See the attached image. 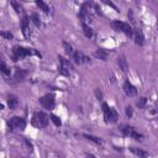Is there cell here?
I'll return each instance as SVG.
<instances>
[{"label":"cell","instance_id":"3957f363","mask_svg":"<svg viewBox=\"0 0 158 158\" xmlns=\"http://www.w3.org/2000/svg\"><path fill=\"white\" fill-rule=\"evenodd\" d=\"M8 127L10 131H15V130L22 131L26 127V120L24 117H20V116H13L8 121Z\"/></svg>","mask_w":158,"mask_h":158},{"label":"cell","instance_id":"44dd1931","mask_svg":"<svg viewBox=\"0 0 158 158\" xmlns=\"http://www.w3.org/2000/svg\"><path fill=\"white\" fill-rule=\"evenodd\" d=\"M11 6L15 9V11L18 14H24V8L18 3V2H11Z\"/></svg>","mask_w":158,"mask_h":158},{"label":"cell","instance_id":"4316f807","mask_svg":"<svg viewBox=\"0 0 158 158\" xmlns=\"http://www.w3.org/2000/svg\"><path fill=\"white\" fill-rule=\"evenodd\" d=\"M2 37H4L5 40H13L14 38V35L10 32V31H2Z\"/></svg>","mask_w":158,"mask_h":158},{"label":"cell","instance_id":"30bf717a","mask_svg":"<svg viewBox=\"0 0 158 158\" xmlns=\"http://www.w3.org/2000/svg\"><path fill=\"white\" fill-rule=\"evenodd\" d=\"M73 59L77 64H84V63H90V58L84 56L81 51H75L73 53Z\"/></svg>","mask_w":158,"mask_h":158},{"label":"cell","instance_id":"8992f818","mask_svg":"<svg viewBox=\"0 0 158 158\" xmlns=\"http://www.w3.org/2000/svg\"><path fill=\"white\" fill-rule=\"evenodd\" d=\"M103 111H104V119L106 122H116L119 119V114L115 109L110 108L108 104H103Z\"/></svg>","mask_w":158,"mask_h":158},{"label":"cell","instance_id":"277c9868","mask_svg":"<svg viewBox=\"0 0 158 158\" xmlns=\"http://www.w3.org/2000/svg\"><path fill=\"white\" fill-rule=\"evenodd\" d=\"M111 26H113L116 31L124 32V34H125V35H127L128 37H132V36H133V29H132L127 22L115 20V21H113V22H111Z\"/></svg>","mask_w":158,"mask_h":158},{"label":"cell","instance_id":"ac0fdd59","mask_svg":"<svg viewBox=\"0 0 158 158\" xmlns=\"http://www.w3.org/2000/svg\"><path fill=\"white\" fill-rule=\"evenodd\" d=\"M82 29H83V32H84L85 37H88V38H92V37H93L94 32H93L92 27H90L88 24H83V22H82Z\"/></svg>","mask_w":158,"mask_h":158},{"label":"cell","instance_id":"ba28073f","mask_svg":"<svg viewBox=\"0 0 158 158\" xmlns=\"http://www.w3.org/2000/svg\"><path fill=\"white\" fill-rule=\"evenodd\" d=\"M20 26H21V30H22V34L25 36V38H30L31 37V29H30V19L29 16L24 15L21 21H20Z\"/></svg>","mask_w":158,"mask_h":158},{"label":"cell","instance_id":"4dcf8cb0","mask_svg":"<svg viewBox=\"0 0 158 158\" xmlns=\"http://www.w3.org/2000/svg\"><path fill=\"white\" fill-rule=\"evenodd\" d=\"M25 143H26V146H27V149L31 152V151L34 149V146H32V143H31V142H29V140H25Z\"/></svg>","mask_w":158,"mask_h":158},{"label":"cell","instance_id":"603a6c76","mask_svg":"<svg viewBox=\"0 0 158 158\" xmlns=\"http://www.w3.org/2000/svg\"><path fill=\"white\" fill-rule=\"evenodd\" d=\"M0 70H2V73L4 75H10V68L4 62H2V64H0Z\"/></svg>","mask_w":158,"mask_h":158},{"label":"cell","instance_id":"d6a6232c","mask_svg":"<svg viewBox=\"0 0 158 158\" xmlns=\"http://www.w3.org/2000/svg\"><path fill=\"white\" fill-rule=\"evenodd\" d=\"M87 158H95V156H93V154H88V156H87Z\"/></svg>","mask_w":158,"mask_h":158},{"label":"cell","instance_id":"6da1fadb","mask_svg":"<svg viewBox=\"0 0 158 158\" xmlns=\"http://www.w3.org/2000/svg\"><path fill=\"white\" fill-rule=\"evenodd\" d=\"M32 54H37L41 56L38 52H36L32 48H26V47H21V46H15L13 48V61L18 62L19 59H22L27 56H32Z\"/></svg>","mask_w":158,"mask_h":158},{"label":"cell","instance_id":"5b68a950","mask_svg":"<svg viewBox=\"0 0 158 158\" xmlns=\"http://www.w3.org/2000/svg\"><path fill=\"white\" fill-rule=\"evenodd\" d=\"M120 131L125 135V136H128V137H132L133 140H140V141H142L143 138H144V136L142 135V133H140V132H137L132 126H130V125H121L120 126Z\"/></svg>","mask_w":158,"mask_h":158},{"label":"cell","instance_id":"ffe728a7","mask_svg":"<svg viewBox=\"0 0 158 158\" xmlns=\"http://www.w3.org/2000/svg\"><path fill=\"white\" fill-rule=\"evenodd\" d=\"M36 5H37L43 13H46V14H48V13L51 11V10H49V6H48L46 3H43L42 0H37V2H36Z\"/></svg>","mask_w":158,"mask_h":158},{"label":"cell","instance_id":"1f68e13d","mask_svg":"<svg viewBox=\"0 0 158 158\" xmlns=\"http://www.w3.org/2000/svg\"><path fill=\"white\" fill-rule=\"evenodd\" d=\"M105 3H106V4L109 5V6H111V8H114V9L116 10V11H119V10H117V8H116V6H115V5H114V4L111 3V2H105Z\"/></svg>","mask_w":158,"mask_h":158},{"label":"cell","instance_id":"7a4b0ae2","mask_svg":"<svg viewBox=\"0 0 158 158\" xmlns=\"http://www.w3.org/2000/svg\"><path fill=\"white\" fill-rule=\"evenodd\" d=\"M49 120H51V119H49V116H48L46 113H43V111H37V113L34 114L32 120H31V124H32L35 127H37V128H43V127H46V126L48 125V121H49Z\"/></svg>","mask_w":158,"mask_h":158},{"label":"cell","instance_id":"484cf974","mask_svg":"<svg viewBox=\"0 0 158 158\" xmlns=\"http://www.w3.org/2000/svg\"><path fill=\"white\" fill-rule=\"evenodd\" d=\"M146 104H147V98H140L138 100H137V106L140 108V109H144L146 108Z\"/></svg>","mask_w":158,"mask_h":158},{"label":"cell","instance_id":"8fae6325","mask_svg":"<svg viewBox=\"0 0 158 158\" xmlns=\"http://www.w3.org/2000/svg\"><path fill=\"white\" fill-rule=\"evenodd\" d=\"M133 40H135V43L138 45V46H143L144 45V36L142 34V31L140 29H133Z\"/></svg>","mask_w":158,"mask_h":158},{"label":"cell","instance_id":"e0dca14e","mask_svg":"<svg viewBox=\"0 0 158 158\" xmlns=\"http://www.w3.org/2000/svg\"><path fill=\"white\" fill-rule=\"evenodd\" d=\"M26 75H27V72H26V70H24V69H19V68H18V69L15 70L14 79L19 82V81H22V79H24Z\"/></svg>","mask_w":158,"mask_h":158},{"label":"cell","instance_id":"83f0119b","mask_svg":"<svg viewBox=\"0 0 158 158\" xmlns=\"http://www.w3.org/2000/svg\"><path fill=\"white\" fill-rule=\"evenodd\" d=\"M58 72H59V74H62V75H65V77H68L69 74H70V72L68 70V69H65V68H63V67H58Z\"/></svg>","mask_w":158,"mask_h":158},{"label":"cell","instance_id":"4fadbf2b","mask_svg":"<svg viewBox=\"0 0 158 158\" xmlns=\"http://www.w3.org/2000/svg\"><path fill=\"white\" fill-rule=\"evenodd\" d=\"M130 151L137 156L138 158H148L149 157V153L147 151H143V149H140V148H136V147H130Z\"/></svg>","mask_w":158,"mask_h":158},{"label":"cell","instance_id":"f546056e","mask_svg":"<svg viewBox=\"0 0 158 158\" xmlns=\"http://www.w3.org/2000/svg\"><path fill=\"white\" fill-rule=\"evenodd\" d=\"M95 95H97L98 100H103V93H101V90H100L99 88L95 89Z\"/></svg>","mask_w":158,"mask_h":158},{"label":"cell","instance_id":"d4e9b609","mask_svg":"<svg viewBox=\"0 0 158 158\" xmlns=\"http://www.w3.org/2000/svg\"><path fill=\"white\" fill-rule=\"evenodd\" d=\"M63 47H64V51H65V53H67V54H73V53H74L73 47H72L68 42H63Z\"/></svg>","mask_w":158,"mask_h":158},{"label":"cell","instance_id":"7c38bea8","mask_svg":"<svg viewBox=\"0 0 158 158\" xmlns=\"http://www.w3.org/2000/svg\"><path fill=\"white\" fill-rule=\"evenodd\" d=\"M8 105H9V109H10V110H15V109L18 108V105H19V99H18V97L14 95V94H10V95L8 97Z\"/></svg>","mask_w":158,"mask_h":158},{"label":"cell","instance_id":"cb8c5ba5","mask_svg":"<svg viewBox=\"0 0 158 158\" xmlns=\"http://www.w3.org/2000/svg\"><path fill=\"white\" fill-rule=\"evenodd\" d=\"M31 20H32V22L38 27V26H41V20H40V16L36 14V13H34L32 15H31Z\"/></svg>","mask_w":158,"mask_h":158},{"label":"cell","instance_id":"9a60e30c","mask_svg":"<svg viewBox=\"0 0 158 158\" xmlns=\"http://www.w3.org/2000/svg\"><path fill=\"white\" fill-rule=\"evenodd\" d=\"M117 64H119V67H120V69L122 72H127L128 70V63H127V59H126L125 56H120L117 58Z\"/></svg>","mask_w":158,"mask_h":158},{"label":"cell","instance_id":"52a82bcc","mask_svg":"<svg viewBox=\"0 0 158 158\" xmlns=\"http://www.w3.org/2000/svg\"><path fill=\"white\" fill-rule=\"evenodd\" d=\"M40 103H41V105H42L45 109L52 110V109L54 108V104H56V101H54V95H53V94H46V95H43V97L40 99Z\"/></svg>","mask_w":158,"mask_h":158},{"label":"cell","instance_id":"836d02e7","mask_svg":"<svg viewBox=\"0 0 158 158\" xmlns=\"http://www.w3.org/2000/svg\"><path fill=\"white\" fill-rule=\"evenodd\" d=\"M157 27H158V22H157Z\"/></svg>","mask_w":158,"mask_h":158},{"label":"cell","instance_id":"9c48e42d","mask_svg":"<svg viewBox=\"0 0 158 158\" xmlns=\"http://www.w3.org/2000/svg\"><path fill=\"white\" fill-rule=\"evenodd\" d=\"M122 89H124L125 94H126L127 97H130V98H133V97H136V95H137V88H136L135 85H132L128 81H126V82L124 83Z\"/></svg>","mask_w":158,"mask_h":158},{"label":"cell","instance_id":"7402d4cb","mask_svg":"<svg viewBox=\"0 0 158 158\" xmlns=\"http://www.w3.org/2000/svg\"><path fill=\"white\" fill-rule=\"evenodd\" d=\"M49 119H51V121L54 124V126H57V127H59L61 125H62V121H61V119L58 117V116H56V115H53V114H51L49 115Z\"/></svg>","mask_w":158,"mask_h":158},{"label":"cell","instance_id":"5bb4252c","mask_svg":"<svg viewBox=\"0 0 158 158\" xmlns=\"http://www.w3.org/2000/svg\"><path fill=\"white\" fill-rule=\"evenodd\" d=\"M58 61H59V65L61 67H63V68H65V69H68L69 72H72L74 68H73V64L68 61V59H65L64 57H62V56H58Z\"/></svg>","mask_w":158,"mask_h":158},{"label":"cell","instance_id":"2e32d148","mask_svg":"<svg viewBox=\"0 0 158 158\" xmlns=\"http://www.w3.org/2000/svg\"><path fill=\"white\" fill-rule=\"evenodd\" d=\"M94 56H95V57H98L99 59L106 61V59H108L109 53H108V51H105V49H103V48H99V49H97V51L94 52Z\"/></svg>","mask_w":158,"mask_h":158},{"label":"cell","instance_id":"f1b7e54d","mask_svg":"<svg viewBox=\"0 0 158 158\" xmlns=\"http://www.w3.org/2000/svg\"><path fill=\"white\" fill-rule=\"evenodd\" d=\"M125 114H126V116H127V117H131V116L133 115V110H132V108H131V106H126V108H125Z\"/></svg>","mask_w":158,"mask_h":158},{"label":"cell","instance_id":"d6986e66","mask_svg":"<svg viewBox=\"0 0 158 158\" xmlns=\"http://www.w3.org/2000/svg\"><path fill=\"white\" fill-rule=\"evenodd\" d=\"M83 137H85L88 141H92L94 142L95 144H103V140L97 137V136H93V135H83Z\"/></svg>","mask_w":158,"mask_h":158}]
</instances>
